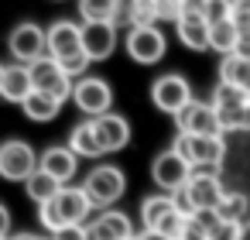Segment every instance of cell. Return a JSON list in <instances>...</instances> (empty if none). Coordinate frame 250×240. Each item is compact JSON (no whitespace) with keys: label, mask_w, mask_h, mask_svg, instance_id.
Here are the masks:
<instances>
[{"label":"cell","mask_w":250,"mask_h":240,"mask_svg":"<svg viewBox=\"0 0 250 240\" xmlns=\"http://www.w3.org/2000/svg\"><path fill=\"white\" fill-rule=\"evenodd\" d=\"M48 55L65 69V76L83 79L89 69V55L83 52V24L76 21H55L48 28Z\"/></svg>","instance_id":"cell-1"},{"label":"cell","mask_w":250,"mask_h":240,"mask_svg":"<svg viewBox=\"0 0 250 240\" xmlns=\"http://www.w3.org/2000/svg\"><path fill=\"white\" fill-rule=\"evenodd\" d=\"M223 196H226V189H223L219 175L212 168H195L188 185L182 192H175V202H178L182 213L192 216V213H202V209H216Z\"/></svg>","instance_id":"cell-2"},{"label":"cell","mask_w":250,"mask_h":240,"mask_svg":"<svg viewBox=\"0 0 250 240\" xmlns=\"http://www.w3.org/2000/svg\"><path fill=\"white\" fill-rule=\"evenodd\" d=\"M192 168H219L223 158H226V141L223 134H212V137H202V134H178L175 144H171Z\"/></svg>","instance_id":"cell-3"},{"label":"cell","mask_w":250,"mask_h":240,"mask_svg":"<svg viewBox=\"0 0 250 240\" xmlns=\"http://www.w3.org/2000/svg\"><path fill=\"white\" fill-rule=\"evenodd\" d=\"M83 189H86V196H89L93 209H100V213H103V209H110V206L124 196L127 178H124V172H120L117 165H100V168H93V172L86 175Z\"/></svg>","instance_id":"cell-4"},{"label":"cell","mask_w":250,"mask_h":240,"mask_svg":"<svg viewBox=\"0 0 250 240\" xmlns=\"http://www.w3.org/2000/svg\"><path fill=\"white\" fill-rule=\"evenodd\" d=\"M7 52H11V59H18L21 65H31V62H38V59L48 55V31L38 28L35 21H24V24H18V28L11 31Z\"/></svg>","instance_id":"cell-5"},{"label":"cell","mask_w":250,"mask_h":240,"mask_svg":"<svg viewBox=\"0 0 250 240\" xmlns=\"http://www.w3.org/2000/svg\"><path fill=\"white\" fill-rule=\"evenodd\" d=\"M38 154L24 141H4L0 144V178L7 182H28L38 172Z\"/></svg>","instance_id":"cell-6"},{"label":"cell","mask_w":250,"mask_h":240,"mask_svg":"<svg viewBox=\"0 0 250 240\" xmlns=\"http://www.w3.org/2000/svg\"><path fill=\"white\" fill-rule=\"evenodd\" d=\"M72 103H76L89 120H96V117L110 113V107H113V89H110V83L100 79V76H83V79L76 83V89H72Z\"/></svg>","instance_id":"cell-7"},{"label":"cell","mask_w":250,"mask_h":240,"mask_svg":"<svg viewBox=\"0 0 250 240\" xmlns=\"http://www.w3.org/2000/svg\"><path fill=\"white\" fill-rule=\"evenodd\" d=\"M31 69V79H35V89H42V93H48V96H55V100H72V89H76V83H72V76H65V69L52 59V55H45V59H38V62H31L28 65Z\"/></svg>","instance_id":"cell-8"},{"label":"cell","mask_w":250,"mask_h":240,"mask_svg":"<svg viewBox=\"0 0 250 240\" xmlns=\"http://www.w3.org/2000/svg\"><path fill=\"white\" fill-rule=\"evenodd\" d=\"M151 100H154L158 110H165V113L175 117V113H182V110L192 103V86H188L185 76L168 72V76H161V79L151 83Z\"/></svg>","instance_id":"cell-9"},{"label":"cell","mask_w":250,"mask_h":240,"mask_svg":"<svg viewBox=\"0 0 250 240\" xmlns=\"http://www.w3.org/2000/svg\"><path fill=\"white\" fill-rule=\"evenodd\" d=\"M247 100H250V96H247L243 89L229 86V83H219V86L212 89V110H216V117H219L223 134L243 131V107H247Z\"/></svg>","instance_id":"cell-10"},{"label":"cell","mask_w":250,"mask_h":240,"mask_svg":"<svg viewBox=\"0 0 250 240\" xmlns=\"http://www.w3.org/2000/svg\"><path fill=\"white\" fill-rule=\"evenodd\" d=\"M192 172H195V168H192L175 148L161 151V154L154 158V165H151V175H154V182H158L165 192H182V189L188 185Z\"/></svg>","instance_id":"cell-11"},{"label":"cell","mask_w":250,"mask_h":240,"mask_svg":"<svg viewBox=\"0 0 250 240\" xmlns=\"http://www.w3.org/2000/svg\"><path fill=\"white\" fill-rule=\"evenodd\" d=\"M165 48H168V42H165V35L158 31V24H151V28H130V31H127V55H130L137 65H154V62H161V59H165Z\"/></svg>","instance_id":"cell-12"},{"label":"cell","mask_w":250,"mask_h":240,"mask_svg":"<svg viewBox=\"0 0 250 240\" xmlns=\"http://www.w3.org/2000/svg\"><path fill=\"white\" fill-rule=\"evenodd\" d=\"M175 127H178V134H202V137L223 134L212 103H199V100H192L182 113H175Z\"/></svg>","instance_id":"cell-13"},{"label":"cell","mask_w":250,"mask_h":240,"mask_svg":"<svg viewBox=\"0 0 250 240\" xmlns=\"http://www.w3.org/2000/svg\"><path fill=\"white\" fill-rule=\"evenodd\" d=\"M83 52L89 55V62H103L117 52V28L110 21H96V24H83Z\"/></svg>","instance_id":"cell-14"},{"label":"cell","mask_w":250,"mask_h":240,"mask_svg":"<svg viewBox=\"0 0 250 240\" xmlns=\"http://www.w3.org/2000/svg\"><path fill=\"white\" fill-rule=\"evenodd\" d=\"M55 206H59L65 226H83L86 216H89V209H93V202H89V196H86L83 185H62V192L55 196Z\"/></svg>","instance_id":"cell-15"},{"label":"cell","mask_w":250,"mask_h":240,"mask_svg":"<svg viewBox=\"0 0 250 240\" xmlns=\"http://www.w3.org/2000/svg\"><path fill=\"white\" fill-rule=\"evenodd\" d=\"M93 127H96V137H100L103 151H124L130 144V124L120 113H103V117L93 120Z\"/></svg>","instance_id":"cell-16"},{"label":"cell","mask_w":250,"mask_h":240,"mask_svg":"<svg viewBox=\"0 0 250 240\" xmlns=\"http://www.w3.org/2000/svg\"><path fill=\"white\" fill-rule=\"evenodd\" d=\"M86 230H89V240H130L134 237L130 216H124L117 209H103Z\"/></svg>","instance_id":"cell-17"},{"label":"cell","mask_w":250,"mask_h":240,"mask_svg":"<svg viewBox=\"0 0 250 240\" xmlns=\"http://www.w3.org/2000/svg\"><path fill=\"white\" fill-rule=\"evenodd\" d=\"M35 93V79H31V69L14 62L4 69V86H0V96H4L7 103H24L28 96Z\"/></svg>","instance_id":"cell-18"},{"label":"cell","mask_w":250,"mask_h":240,"mask_svg":"<svg viewBox=\"0 0 250 240\" xmlns=\"http://www.w3.org/2000/svg\"><path fill=\"white\" fill-rule=\"evenodd\" d=\"M76 158H79V154H76L72 148H45L38 168H45L52 178H59L62 185H69V178L76 175Z\"/></svg>","instance_id":"cell-19"},{"label":"cell","mask_w":250,"mask_h":240,"mask_svg":"<svg viewBox=\"0 0 250 240\" xmlns=\"http://www.w3.org/2000/svg\"><path fill=\"white\" fill-rule=\"evenodd\" d=\"M175 31H178V42H182L185 48H192V52H206V48H209V21H206V18L185 14V18L175 24Z\"/></svg>","instance_id":"cell-20"},{"label":"cell","mask_w":250,"mask_h":240,"mask_svg":"<svg viewBox=\"0 0 250 240\" xmlns=\"http://www.w3.org/2000/svg\"><path fill=\"white\" fill-rule=\"evenodd\" d=\"M219 83H229V86H236V89H243L247 96H250V59H243V55H223V62H219Z\"/></svg>","instance_id":"cell-21"},{"label":"cell","mask_w":250,"mask_h":240,"mask_svg":"<svg viewBox=\"0 0 250 240\" xmlns=\"http://www.w3.org/2000/svg\"><path fill=\"white\" fill-rule=\"evenodd\" d=\"M175 209H178L175 196H147V199L141 202V223H144V230H158L161 219H165L168 213H175Z\"/></svg>","instance_id":"cell-22"},{"label":"cell","mask_w":250,"mask_h":240,"mask_svg":"<svg viewBox=\"0 0 250 240\" xmlns=\"http://www.w3.org/2000/svg\"><path fill=\"white\" fill-rule=\"evenodd\" d=\"M209 48L219 52V55H233L240 48V31H236L233 18H226L219 24H209Z\"/></svg>","instance_id":"cell-23"},{"label":"cell","mask_w":250,"mask_h":240,"mask_svg":"<svg viewBox=\"0 0 250 240\" xmlns=\"http://www.w3.org/2000/svg\"><path fill=\"white\" fill-rule=\"evenodd\" d=\"M21 110H24L31 120L45 124V120H55V117H59V110H62V100H55V96H48V93L35 89V93H31V96L21 103Z\"/></svg>","instance_id":"cell-24"},{"label":"cell","mask_w":250,"mask_h":240,"mask_svg":"<svg viewBox=\"0 0 250 240\" xmlns=\"http://www.w3.org/2000/svg\"><path fill=\"white\" fill-rule=\"evenodd\" d=\"M69 148H72L79 158H100V154H103V144H100V137H96V127H93V120H86V124L72 127Z\"/></svg>","instance_id":"cell-25"},{"label":"cell","mask_w":250,"mask_h":240,"mask_svg":"<svg viewBox=\"0 0 250 240\" xmlns=\"http://www.w3.org/2000/svg\"><path fill=\"white\" fill-rule=\"evenodd\" d=\"M24 189H28V196H31V199L42 206V202H52V199L62 192V182H59V178H52L45 168H38V172H35V175L24 182Z\"/></svg>","instance_id":"cell-26"},{"label":"cell","mask_w":250,"mask_h":240,"mask_svg":"<svg viewBox=\"0 0 250 240\" xmlns=\"http://www.w3.org/2000/svg\"><path fill=\"white\" fill-rule=\"evenodd\" d=\"M216 213H219L223 223H247V219H250V199H247L243 192H226V196L219 199Z\"/></svg>","instance_id":"cell-27"},{"label":"cell","mask_w":250,"mask_h":240,"mask_svg":"<svg viewBox=\"0 0 250 240\" xmlns=\"http://www.w3.org/2000/svg\"><path fill=\"white\" fill-rule=\"evenodd\" d=\"M117 7H120V0H79V18H83V24H96V21L113 24Z\"/></svg>","instance_id":"cell-28"},{"label":"cell","mask_w":250,"mask_h":240,"mask_svg":"<svg viewBox=\"0 0 250 240\" xmlns=\"http://www.w3.org/2000/svg\"><path fill=\"white\" fill-rule=\"evenodd\" d=\"M158 24V4L154 0H134V24L130 28H151Z\"/></svg>","instance_id":"cell-29"},{"label":"cell","mask_w":250,"mask_h":240,"mask_svg":"<svg viewBox=\"0 0 250 240\" xmlns=\"http://www.w3.org/2000/svg\"><path fill=\"white\" fill-rule=\"evenodd\" d=\"M154 4H158V21H171V24L182 21V0H154Z\"/></svg>","instance_id":"cell-30"},{"label":"cell","mask_w":250,"mask_h":240,"mask_svg":"<svg viewBox=\"0 0 250 240\" xmlns=\"http://www.w3.org/2000/svg\"><path fill=\"white\" fill-rule=\"evenodd\" d=\"M233 14V7L226 4V0H209V7H206V21L209 24H219V21H226Z\"/></svg>","instance_id":"cell-31"},{"label":"cell","mask_w":250,"mask_h":240,"mask_svg":"<svg viewBox=\"0 0 250 240\" xmlns=\"http://www.w3.org/2000/svg\"><path fill=\"white\" fill-rule=\"evenodd\" d=\"M134 24V0H120V7H117V18H113V28H130Z\"/></svg>","instance_id":"cell-32"},{"label":"cell","mask_w":250,"mask_h":240,"mask_svg":"<svg viewBox=\"0 0 250 240\" xmlns=\"http://www.w3.org/2000/svg\"><path fill=\"white\" fill-rule=\"evenodd\" d=\"M240 237V223H216V230L209 233V240H236Z\"/></svg>","instance_id":"cell-33"},{"label":"cell","mask_w":250,"mask_h":240,"mask_svg":"<svg viewBox=\"0 0 250 240\" xmlns=\"http://www.w3.org/2000/svg\"><path fill=\"white\" fill-rule=\"evenodd\" d=\"M52 240H89V230L86 226H62L52 233Z\"/></svg>","instance_id":"cell-34"},{"label":"cell","mask_w":250,"mask_h":240,"mask_svg":"<svg viewBox=\"0 0 250 240\" xmlns=\"http://www.w3.org/2000/svg\"><path fill=\"white\" fill-rule=\"evenodd\" d=\"M178 240H209V230L206 226H199L192 216H188V223H185V230H182V237Z\"/></svg>","instance_id":"cell-35"},{"label":"cell","mask_w":250,"mask_h":240,"mask_svg":"<svg viewBox=\"0 0 250 240\" xmlns=\"http://www.w3.org/2000/svg\"><path fill=\"white\" fill-rule=\"evenodd\" d=\"M206 7H209V0H182V18H185V14L206 18Z\"/></svg>","instance_id":"cell-36"},{"label":"cell","mask_w":250,"mask_h":240,"mask_svg":"<svg viewBox=\"0 0 250 240\" xmlns=\"http://www.w3.org/2000/svg\"><path fill=\"white\" fill-rule=\"evenodd\" d=\"M11 233V209L0 202V237H7Z\"/></svg>","instance_id":"cell-37"},{"label":"cell","mask_w":250,"mask_h":240,"mask_svg":"<svg viewBox=\"0 0 250 240\" xmlns=\"http://www.w3.org/2000/svg\"><path fill=\"white\" fill-rule=\"evenodd\" d=\"M144 240H171V237H165V233H158V230H144Z\"/></svg>","instance_id":"cell-38"},{"label":"cell","mask_w":250,"mask_h":240,"mask_svg":"<svg viewBox=\"0 0 250 240\" xmlns=\"http://www.w3.org/2000/svg\"><path fill=\"white\" fill-rule=\"evenodd\" d=\"M236 240H250V219L240 223V237H236Z\"/></svg>","instance_id":"cell-39"},{"label":"cell","mask_w":250,"mask_h":240,"mask_svg":"<svg viewBox=\"0 0 250 240\" xmlns=\"http://www.w3.org/2000/svg\"><path fill=\"white\" fill-rule=\"evenodd\" d=\"M11 240H52V237H35V233H18V237H11Z\"/></svg>","instance_id":"cell-40"},{"label":"cell","mask_w":250,"mask_h":240,"mask_svg":"<svg viewBox=\"0 0 250 240\" xmlns=\"http://www.w3.org/2000/svg\"><path fill=\"white\" fill-rule=\"evenodd\" d=\"M243 131H250V100H247V107H243Z\"/></svg>","instance_id":"cell-41"},{"label":"cell","mask_w":250,"mask_h":240,"mask_svg":"<svg viewBox=\"0 0 250 240\" xmlns=\"http://www.w3.org/2000/svg\"><path fill=\"white\" fill-rule=\"evenodd\" d=\"M226 4H229V7H240V4H247V0H226Z\"/></svg>","instance_id":"cell-42"},{"label":"cell","mask_w":250,"mask_h":240,"mask_svg":"<svg viewBox=\"0 0 250 240\" xmlns=\"http://www.w3.org/2000/svg\"><path fill=\"white\" fill-rule=\"evenodd\" d=\"M4 69H7V65H0V86H4Z\"/></svg>","instance_id":"cell-43"},{"label":"cell","mask_w":250,"mask_h":240,"mask_svg":"<svg viewBox=\"0 0 250 240\" xmlns=\"http://www.w3.org/2000/svg\"><path fill=\"white\" fill-rule=\"evenodd\" d=\"M130 240H144V233H134V237H130Z\"/></svg>","instance_id":"cell-44"},{"label":"cell","mask_w":250,"mask_h":240,"mask_svg":"<svg viewBox=\"0 0 250 240\" xmlns=\"http://www.w3.org/2000/svg\"><path fill=\"white\" fill-rule=\"evenodd\" d=\"M0 240H11V237H0Z\"/></svg>","instance_id":"cell-45"}]
</instances>
